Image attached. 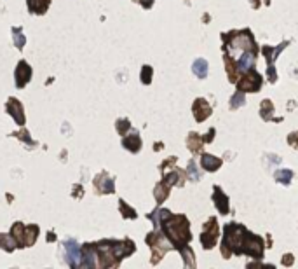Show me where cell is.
I'll list each match as a JSON object with an SVG mask.
<instances>
[{"label": "cell", "mask_w": 298, "mask_h": 269, "mask_svg": "<svg viewBox=\"0 0 298 269\" xmlns=\"http://www.w3.org/2000/svg\"><path fill=\"white\" fill-rule=\"evenodd\" d=\"M264 239L260 236L253 235L241 224H227L223 227L222 239V255L225 259L236 255H249L253 259L264 257Z\"/></svg>", "instance_id": "obj_1"}, {"label": "cell", "mask_w": 298, "mask_h": 269, "mask_svg": "<svg viewBox=\"0 0 298 269\" xmlns=\"http://www.w3.org/2000/svg\"><path fill=\"white\" fill-rule=\"evenodd\" d=\"M94 250V255H98L99 266L101 268H115V266L120 264V259L127 257L136 250L134 243L131 239H124V241H99L91 245Z\"/></svg>", "instance_id": "obj_2"}, {"label": "cell", "mask_w": 298, "mask_h": 269, "mask_svg": "<svg viewBox=\"0 0 298 269\" xmlns=\"http://www.w3.org/2000/svg\"><path fill=\"white\" fill-rule=\"evenodd\" d=\"M161 226L168 241H171L173 248H176L178 252L183 250L192 239L190 222H188V219L185 215H173L169 211L168 215L162 219Z\"/></svg>", "instance_id": "obj_3"}, {"label": "cell", "mask_w": 298, "mask_h": 269, "mask_svg": "<svg viewBox=\"0 0 298 269\" xmlns=\"http://www.w3.org/2000/svg\"><path fill=\"white\" fill-rule=\"evenodd\" d=\"M222 40H223V54H230V56H234L236 53L258 54V46L255 42V37H253V34L248 28L246 30H234L229 32V34H223Z\"/></svg>", "instance_id": "obj_4"}, {"label": "cell", "mask_w": 298, "mask_h": 269, "mask_svg": "<svg viewBox=\"0 0 298 269\" xmlns=\"http://www.w3.org/2000/svg\"><path fill=\"white\" fill-rule=\"evenodd\" d=\"M147 245L152 248V264H157V262L161 261L162 255L168 252V250L173 248L171 243H166V238H164V233H161L159 229L152 231L150 235H147Z\"/></svg>", "instance_id": "obj_5"}, {"label": "cell", "mask_w": 298, "mask_h": 269, "mask_svg": "<svg viewBox=\"0 0 298 269\" xmlns=\"http://www.w3.org/2000/svg\"><path fill=\"white\" fill-rule=\"evenodd\" d=\"M236 84H237V89L242 93H256L260 91L262 84H264V77L256 72V70L251 68L248 70V72H244V75H242Z\"/></svg>", "instance_id": "obj_6"}, {"label": "cell", "mask_w": 298, "mask_h": 269, "mask_svg": "<svg viewBox=\"0 0 298 269\" xmlns=\"http://www.w3.org/2000/svg\"><path fill=\"white\" fill-rule=\"evenodd\" d=\"M218 235H220V229H218V222L214 217H209L206 220V224L203 226V233H201V245H203L204 250H211L214 248L218 241Z\"/></svg>", "instance_id": "obj_7"}, {"label": "cell", "mask_w": 298, "mask_h": 269, "mask_svg": "<svg viewBox=\"0 0 298 269\" xmlns=\"http://www.w3.org/2000/svg\"><path fill=\"white\" fill-rule=\"evenodd\" d=\"M288 44H290V40L279 44L277 47H270V46L262 47V53H264L265 58H267V75H268V81H270L272 84L277 81V73H275V58L279 56V53L288 46Z\"/></svg>", "instance_id": "obj_8"}, {"label": "cell", "mask_w": 298, "mask_h": 269, "mask_svg": "<svg viewBox=\"0 0 298 269\" xmlns=\"http://www.w3.org/2000/svg\"><path fill=\"white\" fill-rule=\"evenodd\" d=\"M192 112H194L195 115V121L197 123H204V121L208 119L211 115V112H213V108H211V105L208 103L204 98H197V100L194 101V107H192Z\"/></svg>", "instance_id": "obj_9"}, {"label": "cell", "mask_w": 298, "mask_h": 269, "mask_svg": "<svg viewBox=\"0 0 298 269\" xmlns=\"http://www.w3.org/2000/svg\"><path fill=\"white\" fill-rule=\"evenodd\" d=\"M14 77H16V86L19 89L27 86L31 79V67L28 65L27 62H19L18 67H16V72H14Z\"/></svg>", "instance_id": "obj_10"}, {"label": "cell", "mask_w": 298, "mask_h": 269, "mask_svg": "<svg viewBox=\"0 0 298 269\" xmlns=\"http://www.w3.org/2000/svg\"><path fill=\"white\" fill-rule=\"evenodd\" d=\"M94 191L98 194H112L115 191L114 187V178L108 177V173H99L94 178Z\"/></svg>", "instance_id": "obj_11"}, {"label": "cell", "mask_w": 298, "mask_h": 269, "mask_svg": "<svg viewBox=\"0 0 298 269\" xmlns=\"http://www.w3.org/2000/svg\"><path fill=\"white\" fill-rule=\"evenodd\" d=\"M213 203L222 215H227V213H229V210H230L229 198L225 196V192L222 191V187H218V185L213 187Z\"/></svg>", "instance_id": "obj_12"}, {"label": "cell", "mask_w": 298, "mask_h": 269, "mask_svg": "<svg viewBox=\"0 0 298 269\" xmlns=\"http://www.w3.org/2000/svg\"><path fill=\"white\" fill-rule=\"evenodd\" d=\"M7 112L9 114L14 117V121L16 123L19 124V126H23L25 124V110H23V105L19 103L16 98H9V101H7Z\"/></svg>", "instance_id": "obj_13"}, {"label": "cell", "mask_w": 298, "mask_h": 269, "mask_svg": "<svg viewBox=\"0 0 298 269\" xmlns=\"http://www.w3.org/2000/svg\"><path fill=\"white\" fill-rule=\"evenodd\" d=\"M122 145H124V149L131 150L133 154H136L138 150L142 149V138H140L138 131H131V134L124 136V138H122Z\"/></svg>", "instance_id": "obj_14"}, {"label": "cell", "mask_w": 298, "mask_h": 269, "mask_svg": "<svg viewBox=\"0 0 298 269\" xmlns=\"http://www.w3.org/2000/svg\"><path fill=\"white\" fill-rule=\"evenodd\" d=\"M222 159L220 158H214L211 154H203L201 156V166H203L206 171H216L220 166H222Z\"/></svg>", "instance_id": "obj_15"}, {"label": "cell", "mask_w": 298, "mask_h": 269, "mask_svg": "<svg viewBox=\"0 0 298 269\" xmlns=\"http://www.w3.org/2000/svg\"><path fill=\"white\" fill-rule=\"evenodd\" d=\"M27 4H28L30 12H33V14H37V16H42V14H46L51 0H27Z\"/></svg>", "instance_id": "obj_16"}, {"label": "cell", "mask_w": 298, "mask_h": 269, "mask_svg": "<svg viewBox=\"0 0 298 269\" xmlns=\"http://www.w3.org/2000/svg\"><path fill=\"white\" fill-rule=\"evenodd\" d=\"M25 227L27 226H23L21 222H16L14 226H12V229H11V236L14 238V241H16V245H18V248H25Z\"/></svg>", "instance_id": "obj_17"}, {"label": "cell", "mask_w": 298, "mask_h": 269, "mask_svg": "<svg viewBox=\"0 0 298 269\" xmlns=\"http://www.w3.org/2000/svg\"><path fill=\"white\" fill-rule=\"evenodd\" d=\"M203 136H199L197 133H190L188 134V138H187V147L190 149L192 154H199L201 152V149H203Z\"/></svg>", "instance_id": "obj_18"}, {"label": "cell", "mask_w": 298, "mask_h": 269, "mask_svg": "<svg viewBox=\"0 0 298 269\" xmlns=\"http://www.w3.org/2000/svg\"><path fill=\"white\" fill-rule=\"evenodd\" d=\"M192 72H194L199 79H206V75H208V62L206 60H204V58L195 60L194 65H192Z\"/></svg>", "instance_id": "obj_19"}, {"label": "cell", "mask_w": 298, "mask_h": 269, "mask_svg": "<svg viewBox=\"0 0 298 269\" xmlns=\"http://www.w3.org/2000/svg\"><path fill=\"white\" fill-rule=\"evenodd\" d=\"M169 185L166 184L164 180L161 182V184H157V187H155V191H153V194H155V201H157V204H161V203H164L166 201V198L169 196Z\"/></svg>", "instance_id": "obj_20"}, {"label": "cell", "mask_w": 298, "mask_h": 269, "mask_svg": "<svg viewBox=\"0 0 298 269\" xmlns=\"http://www.w3.org/2000/svg\"><path fill=\"white\" fill-rule=\"evenodd\" d=\"M37 236H38V227L35 226V224L25 227V245H27V246L33 245L35 239H37Z\"/></svg>", "instance_id": "obj_21"}, {"label": "cell", "mask_w": 298, "mask_h": 269, "mask_svg": "<svg viewBox=\"0 0 298 269\" xmlns=\"http://www.w3.org/2000/svg\"><path fill=\"white\" fill-rule=\"evenodd\" d=\"M274 178L275 182H279L283 185H290V182L293 180V171L291 169H277L274 173Z\"/></svg>", "instance_id": "obj_22"}, {"label": "cell", "mask_w": 298, "mask_h": 269, "mask_svg": "<svg viewBox=\"0 0 298 269\" xmlns=\"http://www.w3.org/2000/svg\"><path fill=\"white\" fill-rule=\"evenodd\" d=\"M260 115L264 117V121H270L274 119V105L270 103V100H264L262 101V107H260Z\"/></svg>", "instance_id": "obj_23"}, {"label": "cell", "mask_w": 298, "mask_h": 269, "mask_svg": "<svg viewBox=\"0 0 298 269\" xmlns=\"http://www.w3.org/2000/svg\"><path fill=\"white\" fill-rule=\"evenodd\" d=\"M0 246L5 250V252H12L14 248H18V245L14 243V238L11 235H0Z\"/></svg>", "instance_id": "obj_24"}, {"label": "cell", "mask_w": 298, "mask_h": 269, "mask_svg": "<svg viewBox=\"0 0 298 269\" xmlns=\"http://www.w3.org/2000/svg\"><path fill=\"white\" fill-rule=\"evenodd\" d=\"M180 254L183 255V261H185V266L187 268H195V261H194V254H192L190 246H185L183 250H180Z\"/></svg>", "instance_id": "obj_25"}, {"label": "cell", "mask_w": 298, "mask_h": 269, "mask_svg": "<svg viewBox=\"0 0 298 269\" xmlns=\"http://www.w3.org/2000/svg\"><path fill=\"white\" fill-rule=\"evenodd\" d=\"M119 208H120V211H122V217H124V219H136V217H138V215H136V211H134L133 208L127 206V204L124 203L122 200L119 201Z\"/></svg>", "instance_id": "obj_26"}, {"label": "cell", "mask_w": 298, "mask_h": 269, "mask_svg": "<svg viewBox=\"0 0 298 269\" xmlns=\"http://www.w3.org/2000/svg\"><path fill=\"white\" fill-rule=\"evenodd\" d=\"M241 105H244V93L237 89V93L232 96V100H230V108H239Z\"/></svg>", "instance_id": "obj_27"}, {"label": "cell", "mask_w": 298, "mask_h": 269, "mask_svg": "<svg viewBox=\"0 0 298 269\" xmlns=\"http://www.w3.org/2000/svg\"><path fill=\"white\" fill-rule=\"evenodd\" d=\"M12 37H14V42L18 49H23L25 46V35L21 34V28H12Z\"/></svg>", "instance_id": "obj_28"}, {"label": "cell", "mask_w": 298, "mask_h": 269, "mask_svg": "<svg viewBox=\"0 0 298 269\" xmlns=\"http://www.w3.org/2000/svg\"><path fill=\"white\" fill-rule=\"evenodd\" d=\"M187 178H190V180H194V182H197L199 178H201V175L197 173V165H195V161H190V163H188Z\"/></svg>", "instance_id": "obj_29"}, {"label": "cell", "mask_w": 298, "mask_h": 269, "mask_svg": "<svg viewBox=\"0 0 298 269\" xmlns=\"http://www.w3.org/2000/svg\"><path fill=\"white\" fill-rule=\"evenodd\" d=\"M152 67H149V65H145L142 68V82L143 84H150L152 82Z\"/></svg>", "instance_id": "obj_30"}, {"label": "cell", "mask_w": 298, "mask_h": 269, "mask_svg": "<svg viewBox=\"0 0 298 269\" xmlns=\"http://www.w3.org/2000/svg\"><path fill=\"white\" fill-rule=\"evenodd\" d=\"M131 130V123L127 119H119L117 121V131L120 134H124V133H127V131Z\"/></svg>", "instance_id": "obj_31"}, {"label": "cell", "mask_w": 298, "mask_h": 269, "mask_svg": "<svg viewBox=\"0 0 298 269\" xmlns=\"http://www.w3.org/2000/svg\"><path fill=\"white\" fill-rule=\"evenodd\" d=\"M288 143H290L291 147H295V149H298V131H295V133H291L290 136H288Z\"/></svg>", "instance_id": "obj_32"}, {"label": "cell", "mask_w": 298, "mask_h": 269, "mask_svg": "<svg viewBox=\"0 0 298 269\" xmlns=\"http://www.w3.org/2000/svg\"><path fill=\"white\" fill-rule=\"evenodd\" d=\"M134 2H138V4H142L145 9H150L153 5V0H134Z\"/></svg>", "instance_id": "obj_33"}, {"label": "cell", "mask_w": 298, "mask_h": 269, "mask_svg": "<svg viewBox=\"0 0 298 269\" xmlns=\"http://www.w3.org/2000/svg\"><path fill=\"white\" fill-rule=\"evenodd\" d=\"M283 264L284 266H291V264H293V255H291V254L284 255V257H283Z\"/></svg>", "instance_id": "obj_34"}, {"label": "cell", "mask_w": 298, "mask_h": 269, "mask_svg": "<svg viewBox=\"0 0 298 269\" xmlns=\"http://www.w3.org/2000/svg\"><path fill=\"white\" fill-rule=\"evenodd\" d=\"M253 7H260V0H251Z\"/></svg>", "instance_id": "obj_35"}]
</instances>
